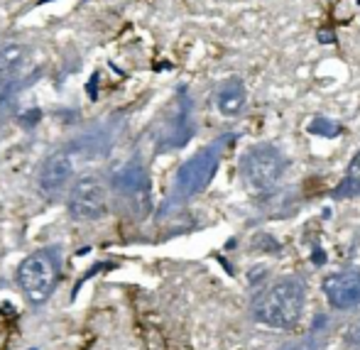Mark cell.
Returning <instances> with one entry per match:
<instances>
[{"label":"cell","mask_w":360,"mask_h":350,"mask_svg":"<svg viewBox=\"0 0 360 350\" xmlns=\"http://www.w3.org/2000/svg\"><path fill=\"white\" fill-rule=\"evenodd\" d=\"M216 105L223 115H236L245 105V86L240 79H228L221 84L216 93Z\"/></svg>","instance_id":"9c48e42d"},{"label":"cell","mask_w":360,"mask_h":350,"mask_svg":"<svg viewBox=\"0 0 360 350\" xmlns=\"http://www.w3.org/2000/svg\"><path fill=\"white\" fill-rule=\"evenodd\" d=\"M333 196H336V199H353V196H360V152L351 160V164H348V169H346V176H343V181L336 186Z\"/></svg>","instance_id":"8fae6325"},{"label":"cell","mask_w":360,"mask_h":350,"mask_svg":"<svg viewBox=\"0 0 360 350\" xmlns=\"http://www.w3.org/2000/svg\"><path fill=\"white\" fill-rule=\"evenodd\" d=\"M74 174V155L69 147H59V150L49 152L44 162L39 164L37 174V189L42 191L44 199L54 201L64 194Z\"/></svg>","instance_id":"8992f818"},{"label":"cell","mask_w":360,"mask_h":350,"mask_svg":"<svg viewBox=\"0 0 360 350\" xmlns=\"http://www.w3.org/2000/svg\"><path fill=\"white\" fill-rule=\"evenodd\" d=\"M321 343L316 341V333H309V336H304L302 341L297 343H289V346H285L282 350H316Z\"/></svg>","instance_id":"5bb4252c"},{"label":"cell","mask_w":360,"mask_h":350,"mask_svg":"<svg viewBox=\"0 0 360 350\" xmlns=\"http://www.w3.org/2000/svg\"><path fill=\"white\" fill-rule=\"evenodd\" d=\"M285 155L275 145H267V142L252 145L240 160V174L245 179V184L252 191H260V194L275 189L282 176H285Z\"/></svg>","instance_id":"3957f363"},{"label":"cell","mask_w":360,"mask_h":350,"mask_svg":"<svg viewBox=\"0 0 360 350\" xmlns=\"http://www.w3.org/2000/svg\"><path fill=\"white\" fill-rule=\"evenodd\" d=\"M218 164H221V142L204 147L196 152L191 160H186L179 167L174 179V196L176 199H191V196L201 194L211 179L216 176Z\"/></svg>","instance_id":"277c9868"},{"label":"cell","mask_w":360,"mask_h":350,"mask_svg":"<svg viewBox=\"0 0 360 350\" xmlns=\"http://www.w3.org/2000/svg\"><path fill=\"white\" fill-rule=\"evenodd\" d=\"M304 304H307V287L297 277H287V280L275 282L267 287L260 297L252 304V316L255 321L265 323L270 328H294L304 313Z\"/></svg>","instance_id":"6da1fadb"},{"label":"cell","mask_w":360,"mask_h":350,"mask_svg":"<svg viewBox=\"0 0 360 350\" xmlns=\"http://www.w3.org/2000/svg\"><path fill=\"white\" fill-rule=\"evenodd\" d=\"M115 189L125 196L128 201L138 206H147L150 201V179H147V169L140 162H130L115 174Z\"/></svg>","instance_id":"ba28073f"},{"label":"cell","mask_w":360,"mask_h":350,"mask_svg":"<svg viewBox=\"0 0 360 350\" xmlns=\"http://www.w3.org/2000/svg\"><path fill=\"white\" fill-rule=\"evenodd\" d=\"M323 294L333 309H356L360 306V270L333 272L323 280Z\"/></svg>","instance_id":"52a82bcc"},{"label":"cell","mask_w":360,"mask_h":350,"mask_svg":"<svg viewBox=\"0 0 360 350\" xmlns=\"http://www.w3.org/2000/svg\"><path fill=\"white\" fill-rule=\"evenodd\" d=\"M309 133L321 135V138H333V135L341 133V128H338L336 123H331V120H326V118H316L311 125H309Z\"/></svg>","instance_id":"7c38bea8"},{"label":"cell","mask_w":360,"mask_h":350,"mask_svg":"<svg viewBox=\"0 0 360 350\" xmlns=\"http://www.w3.org/2000/svg\"><path fill=\"white\" fill-rule=\"evenodd\" d=\"M69 213L79 223H94L108 213V186L96 174H86L74 181L69 191Z\"/></svg>","instance_id":"5b68a950"},{"label":"cell","mask_w":360,"mask_h":350,"mask_svg":"<svg viewBox=\"0 0 360 350\" xmlns=\"http://www.w3.org/2000/svg\"><path fill=\"white\" fill-rule=\"evenodd\" d=\"M25 54H27L25 44H20V42L5 44V47L0 49V76H13V79H18L20 69H22V64H25Z\"/></svg>","instance_id":"30bf717a"},{"label":"cell","mask_w":360,"mask_h":350,"mask_svg":"<svg viewBox=\"0 0 360 350\" xmlns=\"http://www.w3.org/2000/svg\"><path fill=\"white\" fill-rule=\"evenodd\" d=\"M348 343H351L356 350H360V321L353 323L351 331H348Z\"/></svg>","instance_id":"9a60e30c"},{"label":"cell","mask_w":360,"mask_h":350,"mask_svg":"<svg viewBox=\"0 0 360 350\" xmlns=\"http://www.w3.org/2000/svg\"><path fill=\"white\" fill-rule=\"evenodd\" d=\"M15 81L18 79H13V76H0V115L8 108L10 96H13V91H15Z\"/></svg>","instance_id":"4fadbf2b"},{"label":"cell","mask_w":360,"mask_h":350,"mask_svg":"<svg viewBox=\"0 0 360 350\" xmlns=\"http://www.w3.org/2000/svg\"><path fill=\"white\" fill-rule=\"evenodd\" d=\"M62 275V260H59L57 247H42L25 257L18 267V284L27 302L44 304L54 294Z\"/></svg>","instance_id":"7a4b0ae2"}]
</instances>
